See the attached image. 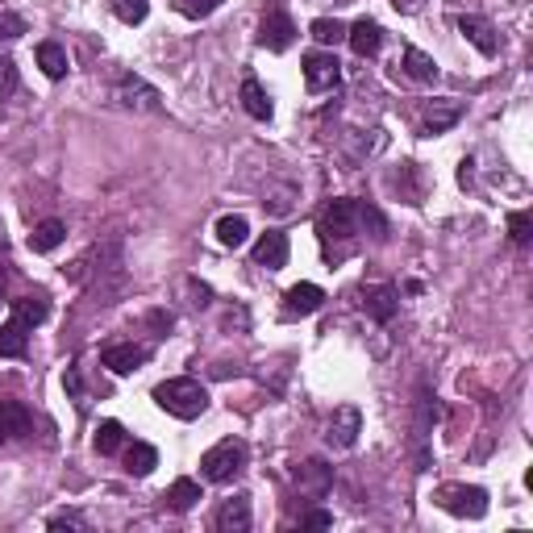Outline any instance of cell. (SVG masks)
<instances>
[{
	"mask_svg": "<svg viewBox=\"0 0 533 533\" xmlns=\"http://www.w3.org/2000/svg\"><path fill=\"white\" fill-rule=\"evenodd\" d=\"M217 529L221 533H246L250 529V496H234L217 509Z\"/></svg>",
	"mask_w": 533,
	"mask_h": 533,
	"instance_id": "e0dca14e",
	"label": "cell"
},
{
	"mask_svg": "<svg viewBox=\"0 0 533 533\" xmlns=\"http://www.w3.org/2000/svg\"><path fill=\"white\" fill-rule=\"evenodd\" d=\"M5 442H9V425H5V421H0V446H5Z\"/></svg>",
	"mask_w": 533,
	"mask_h": 533,
	"instance_id": "f35d334b",
	"label": "cell"
},
{
	"mask_svg": "<svg viewBox=\"0 0 533 533\" xmlns=\"http://www.w3.org/2000/svg\"><path fill=\"white\" fill-rule=\"evenodd\" d=\"M346 38H350V50L359 59H375L379 55V46H384V25L379 21H371V17H359L346 30Z\"/></svg>",
	"mask_w": 533,
	"mask_h": 533,
	"instance_id": "7c38bea8",
	"label": "cell"
},
{
	"mask_svg": "<svg viewBox=\"0 0 533 533\" xmlns=\"http://www.w3.org/2000/svg\"><path fill=\"white\" fill-rule=\"evenodd\" d=\"M300 525H304V529H329V525H334V517H329L325 509H313V513L300 517Z\"/></svg>",
	"mask_w": 533,
	"mask_h": 533,
	"instance_id": "e575fe53",
	"label": "cell"
},
{
	"mask_svg": "<svg viewBox=\"0 0 533 533\" xmlns=\"http://www.w3.org/2000/svg\"><path fill=\"white\" fill-rule=\"evenodd\" d=\"M367 221L375 225V230H388L375 205H363V200H346V196L329 200V205L321 209V217H317V242L325 250V259L338 263L342 255H350L354 238H359V225H367Z\"/></svg>",
	"mask_w": 533,
	"mask_h": 533,
	"instance_id": "6da1fadb",
	"label": "cell"
},
{
	"mask_svg": "<svg viewBox=\"0 0 533 533\" xmlns=\"http://www.w3.org/2000/svg\"><path fill=\"white\" fill-rule=\"evenodd\" d=\"M159 467V450L155 446H150V442H134L130 450H125V471H130V475H150V471H155Z\"/></svg>",
	"mask_w": 533,
	"mask_h": 533,
	"instance_id": "cb8c5ba5",
	"label": "cell"
},
{
	"mask_svg": "<svg viewBox=\"0 0 533 533\" xmlns=\"http://www.w3.org/2000/svg\"><path fill=\"white\" fill-rule=\"evenodd\" d=\"M242 109L255 121H271V96L263 92V84L255 80V75H246V80H242Z\"/></svg>",
	"mask_w": 533,
	"mask_h": 533,
	"instance_id": "ffe728a7",
	"label": "cell"
},
{
	"mask_svg": "<svg viewBox=\"0 0 533 533\" xmlns=\"http://www.w3.org/2000/svg\"><path fill=\"white\" fill-rule=\"evenodd\" d=\"M221 5H225V0H180V13L192 17V21H200V17H213Z\"/></svg>",
	"mask_w": 533,
	"mask_h": 533,
	"instance_id": "1f68e13d",
	"label": "cell"
},
{
	"mask_svg": "<svg viewBox=\"0 0 533 533\" xmlns=\"http://www.w3.org/2000/svg\"><path fill=\"white\" fill-rule=\"evenodd\" d=\"M309 34H313L321 46H338V42L346 38V25H342L338 17H317V21L309 25Z\"/></svg>",
	"mask_w": 533,
	"mask_h": 533,
	"instance_id": "f1b7e54d",
	"label": "cell"
},
{
	"mask_svg": "<svg viewBox=\"0 0 533 533\" xmlns=\"http://www.w3.org/2000/svg\"><path fill=\"white\" fill-rule=\"evenodd\" d=\"M396 304H400V292H396L392 284H379V288H367V292H363V309H367V317L379 321V325H388V321L396 317Z\"/></svg>",
	"mask_w": 533,
	"mask_h": 533,
	"instance_id": "9a60e30c",
	"label": "cell"
},
{
	"mask_svg": "<svg viewBox=\"0 0 533 533\" xmlns=\"http://www.w3.org/2000/svg\"><path fill=\"white\" fill-rule=\"evenodd\" d=\"M0 421L9 425V438L13 434H30V429H34V417H30V409H25L21 400H0Z\"/></svg>",
	"mask_w": 533,
	"mask_h": 533,
	"instance_id": "484cf974",
	"label": "cell"
},
{
	"mask_svg": "<svg viewBox=\"0 0 533 533\" xmlns=\"http://www.w3.org/2000/svg\"><path fill=\"white\" fill-rule=\"evenodd\" d=\"M155 404L163 413L180 417V421H196L200 413L209 409V392H205V384H196V379L180 375V379H167V384L155 388Z\"/></svg>",
	"mask_w": 533,
	"mask_h": 533,
	"instance_id": "7a4b0ae2",
	"label": "cell"
},
{
	"mask_svg": "<svg viewBox=\"0 0 533 533\" xmlns=\"http://www.w3.org/2000/svg\"><path fill=\"white\" fill-rule=\"evenodd\" d=\"M459 117H463V100H454V96L429 100V105L421 109V134L425 138H438V134L450 130V125H459Z\"/></svg>",
	"mask_w": 533,
	"mask_h": 533,
	"instance_id": "8992f818",
	"label": "cell"
},
{
	"mask_svg": "<svg viewBox=\"0 0 533 533\" xmlns=\"http://www.w3.org/2000/svg\"><path fill=\"white\" fill-rule=\"evenodd\" d=\"M338 84H342V63L334 55H325V50L304 55V88H309V92H329Z\"/></svg>",
	"mask_w": 533,
	"mask_h": 533,
	"instance_id": "5b68a950",
	"label": "cell"
},
{
	"mask_svg": "<svg viewBox=\"0 0 533 533\" xmlns=\"http://www.w3.org/2000/svg\"><path fill=\"white\" fill-rule=\"evenodd\" d=\"M325 304V292L317 284H296L284 292V304H279V317L284 321H300V317H313Z\"/></svg>",
	"mask_w": 533,
	"mask_h": 533,
	"instance_id": "ba28073f",
	"label": "cell"
},
{
	"mask_svg": "<svg viewBox=\"0 0 533 533\" xmlns=\"http://www.w3.org/2000/svg\"><path fill=\"white\" fill-rule=\"evenodd\" d=\"M63 238H67V225H63L59 217H50V221L34 225L30 250H34V255H50V250H59V246H63Z\"/></svg>",
	"mask_w": 533,
	"mask_h": 533,
	"instance_id": "d6986e66",
	"label": "cell"
},
{
	"mask_svg": "<svg viewBox=\"0 0 533 533\" xmlns=\"http://www.w3.org/2000/svg\"><path fill=\"white\" fill-rule=\"evenodd\" d=\"M246 459H250L246 442L242 438H225L213 450H205V459H200V475H205L209 484H234V479L246 471Z\"/></svg>",
	"mask_w": 533,
	"mask_h": 533,
	"instance_id": "3957f363",
	"label": "cell"
},
{
	"mask_svg": "<svg viewBox=\"0 0 533 533\" xmlns=\"http://www.w3.org/2000/svg\"><path fill=\"white\" fill-rule=\"evenodd\" d=\"M404 71H409V80H417V84H434L438 80V63L417 46H404Z\"/></svg>",
	"mask_w": 533,
	"mask_h": 533,
	"instance_id": "7402d4cb",
	"label": "cell"
},
{
	"mask_svg": "<svg viewBox=\"0 0 533 533\" xmlns=\"http://www.w3.org/2000/svg\"><path fill=\"white\" fill-rule=\"evenodd\" d=\"M296 479H300V488L309 492L313 500H321V496L329 492V484H334V471H329L321 459H309V463H304V467L296 471Z\"/></svg>",
	"mask_w": 533,
	"mask_h": 533,
	"instance_id": "ac0fdd59",
	"label": "cell"
},
{
	"mask_svg": "<svg viewBox=\"0 0 533 533\" xmlns=\"http://www.w3.org/2000/svg\"><path fill=\"white\" fill-rule=\"evenodd\" d=\"M146 359H150V346H134V342H109L100 350V363H105L113 375H134Z\"/></svg>",
	"mask_w": 533,
	"mask_h": 533,
	"instance_id": "9c48e42d",
	"label": "cell"
},
{
	"mask_svg": "<svg viewBox=\"0 0 533 533\" xmlns=\"http://www.w3.org/2000/svg\"><path fill=\"white\" fill-rule=\"evenodd\" d=\"M288 234H279V230H267L259 242H255V267H267V271H279V267H288Z\"/></svg>",
	"mask_w": 533,
	"mask_h": 533,
	"instance_id": "5bb4252c",
	"label": "cell"
},
{
	"mask_svg": "<svg viewBox=\"0 0 533 533\" xmlns=\"http://www.w3.org/2000/svg\"><path fill=\"white\" fill-rule=\"evenodd\" d=\"M38 67L46 71V80H63V75L71 71L67 50L59 42H38Z\"/></svg>",
	"mask_w": 533,
	"mask_h": 533,
	"instance_id": "603a6c76",
	"label": "cell"
},
{
	"mask_svg": "<svg viewBox=\"0 0 533 533\" xmlns=\"http://www.w3.org/2000/svg\"><path fill=\"white\" fill-rule=\"evenodd\" d=\"M21 34H30V25H25V17L17 13H0V42H13Z\"/></svg>",
	"mask_w": 533,
	"mask_h": 533,
	"instance_id": "d6a6232c",
	"label": "cell"
},
{
	"mask_svg": "<svg viewBox=\"0 0 533 533\" xmlns=\"http://www.w3.org/2000/svg\"><path fill=\"white\" fill-rule=\"evenodd\" d=\"M121 442H125V429H121L117 421H100L96 438H92L96 454H117V450H121Z\"/></svg>",
	"mask_w": 533,
	"mask_h": 533,
	"instance_id": "83f0119b",
	"label": "cell"
},
{
	"mask_svg": "<svg viewBox=\"0 0 533 533\" xmlns=\"http://www.w3.org/2000/svg\"><path fill=\"white\" fill-rule=\"evenodd\" d=\"M434 504H438V509H446L450 517H463V521L488 517V492L475 488V484H442L434 492Z\"/></svg>",
	"mask_w": 533,
	"mask_h": 533,
	"instance_id": "277c9868",
	"label": "cell"
},
{
	"mask_svg": "<svg viewBox=\"0 0 533 533\" xmlns=\"http://www.w3.org/2000/svg\"><path fill=\"white\" fill-rule=\"evenodd\" d=\"M529 230H533V217L529 213H509V234H513L517 246L529 242Z\"/></svg>",
	"mask_w": 533,
	"mask_h": 533,
	"instance_id": "836d02e7",
	"label": "cell"
},
{
	"mask_svg": "<svg viewBox=\"0 0 533 533\" xmlns=\"http://www.w3.org/2000/svg\"><path fill=\"white\" fill-rule=\"evenodd\" d=\"M63 384H67V392H71V396H80V392H84V379H80V371H75V367H67Z\"/></svg>",
	"mask_w": 533,
	"mask_h": 533,
	"instance_id": "d590c367",
	"label": "cell"
},
{
	"mask_svg": "<svg viewBox=\"0 0 533 533\" xmlns=\"http://www.w3.org/2000/svg\"><path fill=\"white\" fill-rule=\"evenodd\" d=\"M246 234H250V225H246V217H238V213H230V217L217 221V242H221V246L238 250V246L246 242Z\"/></svg>",
	"mask_w": 533,
	"mask_h": 533,
	"instance_id": "4316f807",
	"label": "cell"
},
{
	"mask_svg": "<svg viewBox=\"0 0 533 533\" xmlns=\"http://www.w3.org/2000/svg\"><path fill=\"white\" fill-rule=\"evenodd\" d=\"M5 284H9V271L0 267V296H5Z\"/></svg>",
	"mask_w": 533,
	"mask_h": 533,
	"instance_id": "74e56055",
	"label": "cell"
},
{
	"mask_svg": "<svg viewBox=\"0 0 533 533\" xmlns=\"http://www.w3.org/2000/svg\"><path fill=\"white\" fill-rule=\"evenodd\" d=\"M296 42V25H292V17L284 13V9H271L267 17H263V25H259V46L263 50H271V55H284V50Z\"/></svg>",
	"mask_w": 533,
	"mask_h": 533,
	"instance_id": "52a82bcc",
	"label": "cell"
},
{
	"mask_svg": "<svg viewBox=\"0 0 533 533\" xmlns=\"http://www.w3.org/2000/svg\"><path fill=\"white\" fill-rule=\"evenodd\" d=\"M459 30H463V38H467L484 59H492L496 50H500V38H496V30H492V21H488V17L467 13V17H459Z\"/></svg>",
	"mask_w": 533,
	"mask_h": 533,
	"instance_id": "4fadbf2b",
	"label": "cell"
},
{
	"mask_svg": "<svg viewBox=\"0 0 533 533\" xmlns=\"http://www.w3.org/2000/svg\"><path fill=\"white\" fill-rule=\"evenodd\" d=\"M21 88V75H17V63L9 55H0V100H9L13 92Z\"/></svg>",
	"mask_w": 533,
	"mask_h": 533,
	"instance_id": "4dcf8cb0",
	"label": "cell"
},
{
	"mask_svg": "<svg viewBox=\"0 0 533 533\" xmlns=\"http://www.w3.org/2000/svg\"><path fill=\"white\" fill-rule=\"evenodd\" d=\"M25 350H30V325L9 317L0 325V359H25Z\"/></svg>",
	"mask_w": 533,
	"mask_h": 533,
	"instance_id": "2e32d148",
	"label": "cell"
},
{
	"mask_svg": "<svg viewBox=\"0 0 533 533\" xmlns=\"http://www.w3.org/2000/svg\"><path fill=\"white\" fill-rule=\"evenodd\" d=\"M113 13H117L125 25H142L146 13H150V0H113Z\"/></svg>",
	"mask_w": 533,
	"mask_h": 533,
	"instance_id": "f546056e",
	"label": "cell"
},
{
	"mask_svg": "<svg viewBox=\"0 0 533 533\" xmlns=\"http://www.w3.org/2000/svg\"><path fill=\"white\" fill-rule=\"evenodd\" d=\"M117 100H121V105H130V109H150V113L163 109L159 88H150L146 80H138V75H121V80H117Z\"/></svg>",
	"mask_w": 533,
	"mask_h": 533,
	"instance_id": "30bf717a",
	"label": "cell"
},
{
	"mask_svg": "<svg viewBox=\"0 0 533 533\" xmlns=\"http://www.w3.org/2000/svg\"><path fill=\"white\" fill-rule=\"evenodd\" d=\"M392 5H396L400 13H417V9H421V0H392Z\"/></svg>",
	"mask_w": 533,
	"mask_h": 533,
	"instance_id": "8d00e7d4",
	"label": "cell"
},
{
	"mask_svg": "<svg viewBox=\"0 0 533 533\" xmlns=\"http://www.w3.org/2000/svg\"><path fill=\"white\" fill-rule=\"evenodd\" d=\"M163 500H167L171 513H188V509H196V500H200V484L184 475V479H175V484L163 492Z\"/></svg>",
	"mask_w": 533,
	"mask_h": 533,
	"instance_id": "44dd1931",
	"label": "cell"
},
{
	"mask_svg": "<svg viewBox=\"0 0 533 533\" xmlns=\"http://www.w3.org/2000/svg\"><path fill=\"white\" fill-rule=\"evenodd\" d=\"M13 317L34 329V325H42L50 317V300L46 296H21V300H13Z\"/></svg>",
	"mask_w": 533,
	"mask_h": 533,
	"instance_id": "d4e9b609",
	"label": "cell"
},
{
	"mask_svg": "<svg viewBox=\"0 0 533 533\" xmlns=\"http://www.w3.org/2000/svg\"><path fill=\"white\" fill-rule=\"evenodd\" d=\"M359 429H363V413L354 409V404H342V409L334 413V421H329V446L338 450H350L354 442H359Z\"/></svg>",
	"mask_w": 533,
	"mask_h": 533,
	"instance_id": "8fae6325",
	"label": "cell"
}]
</instances>
